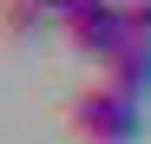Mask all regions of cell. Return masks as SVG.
Returning <instances> with one entry per match:
<instances>
[{"label":"cell","instance_id":"6da1fadb","mask_svg":"<svg viewBox=\"0 0 151 144\" xmlns=\"http://www.w3.org/2000/svg\"><path fill=\"white\" fill-rule=\"evenodd\" d=\"M66 125H72L79 144H132L138 138V98L118 92L112 79H99L66 105Z\"/></svg>","mask_w":151,"mask_h":144},{"label":"cell","instance_id":"7a4b0ae2","mask_svg":"<svg viewBox=\"0 0 151 144\" xmlns=\"http://www.w3.org/2000/svg\"><path fill=\"white\" fill-rule=\"evenodd\" d=\"M59 26H66V46L72 53H86V59H99L105 66L118 46H125V0H72V7L59 13Z\"/></svg>","mask_w":151,"mask_h":144},{"label":"cell","instance_id":"3957f363","mask_svg":"<svg viewBox=\"0 0 151 144\" xmlns=\"http://www.w3.org/2000/svg\"><path fill=\"white\" fill-rule=\"evenodd\" d=\"M105 79L118 92H132V98H145V92H151V39H132V33H125V46L105 59Z\"/></svg>","mask_w":151,"mask_h":144},{"label":"cell","instance_id":"277c9868","mask_svg":"<svg viewBox=\"0 0 151 144\" xmlns=\"http://www.w3.org/2000/svg\"><path fill=\"white\" fill-rule=\"evenodd\" d=\"M46 20H53V13H46L40 0H0V33H7V39H33Z\"/></svg>","mask_w":151,"mask_h":144},{"label":"cell","instance_id":"5b68a950","mask_svg":"<svg viewBox=\"0 0 151 144\" xmlns=\"http://www.w3.org/2000/svg\"><path fill=\"white\" fill-rule=\"evenodd\" d=\"M125 26L132 39H151V0H125Z\"/></svg>","mask_w":151,"mask_h":144},{"label":"cell","instance_id":"8992f818","mask_svg":"<svg viewBox=\"0 0 151 144\" xmlns=\"http://www.w3.org/2000/svg\"><path fill=\"white\" fill-rule=\"evenodd\" d=\"M40 7H46V13H53V20H59V13H66V7H72V0H40Z\"/></svg>","mask_w":151,"mask_h":144}]
</instances>
